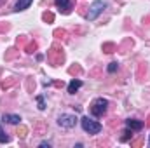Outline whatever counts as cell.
I'll return each instance as SVG.
<instances>
[{
    "instance_id": "obj_1",
    "label": "cell",
    "mask_w": 150,
    "mask_h": 148,
    "mask_svg": "<svg viewBox=\"0 0 150 148\" xmlns=\"http://www.w3.org/2000/svg\"><path fill=\"white\" fill-rule=\"evenodd\" d=\"M107 108H108V101L105 98H98L91 103V115L93 117H103L107 113Z\"/></svg>"
},
{
    "instance_id": "obj_2",
    "label": "cell",
    "mask_w": 150,
    "mask_h": 148,
    "mask_svg": "<svg viewBox=\"0 0 150 148\" xmlns=\"http://www.w3.org/2000/svg\"><path fill=\"white\" fill-rule=\"evenodd\" d=\"M80 124H82V129L86 132H89V134H98L101 131V124L96 122V120H93V118H89V117L80 118Z\"/></svg>"
},
{
    "instance_id": "obj_3",
    "label": "cell",
    "mask_w": 150,
    "mask_h": 148,
    "mask_svg": "<svg viewBox=\"0 0 150 148\" xmlns=\"http://www.w3.org/2000/svg\"><path fill=\"white\" fill-rule=\"evenodd\" d=\"M107 9V0H96L91 7H89V12H87V19L89 21H94L103 11Z\"/></svg>"
},
{
    "instance_id": "obj_4",
    "label": "cell",
    "mask_w": 150,
    "mask_h": 148,
    "mask_svg": "<svg viewBox=\"0 0 150 148\" xmlns=\"http://www.w3.org/2000/svg\"><path fill=\"white\" fill-rule=\"evenodd\" d=\"M47 59H49V63H51L52 66H59V65L65 61V54H63V51H59L58 45H54V47L47 52Z\"/></svg>"
},
{
    "instance_id": "obj_5",
    "label": "cell",
    "mask_w": 150,
    "mask_h": 148,
    "mask_svg": "<svg viewBox=\"0 0 150 148\" xmlns=\"http://www.w3.org/2000/svg\"><path fill=\"white\" fill-rule=\"evenodd\" d=\"M77 117L75 115H70V113H61L59 117H58V124L61 125V127H65V129H72L75 127V124H77Z\"/></svg>"
},
{
    "instance_id": "obj_6",
    "label": "cell",
    "mask_w": 150,
    "mask_h": 148,
    "mask_svg": "<svg viewBox=\"0 0 150 148\" xmlns=\"http://www.w3.org/2000/svg\"><path fill=\"white\" fill-rule=\"evenodd\" d=\"M54 2H56L58 9H59L63 14H70L72 9H74V4H75V0H54Z\"/></svg>"
},
{
    "instance_id": "obj_7",
    "label": "cell",
    "mask_w": 150,
    "mask_h": 148,
    "mask_svg": "<svg viewBox=\"0 0 150 148\" xmlns=\"http://www.w3.org/2000/svg\"><path fill=\"white\" fill-rule=\"evenodd\" d=\"M126 125H127L131 131H142L145 124H143L142 120H136V118H127V120H126Z\"/></svg>"
},
{
    "instance_id": "obj_8",
    "label": "cell",
    "mask_w": 150,
    "mask_h": 148,
    "mask_svg": "<svg viewBox=\"0 0 150 148\" xmlns=\"http://www.w3.org/2000/svg\"><path fill=\"white\" fill-rule=\"evenodd\" d=\"M80 87H82V80H79V78H74V80L68 84V92H70V94H75V92H77Z\"/></svg>"
},
{
    "instance_id": "obj_9",
    "label": "cell",
    "mask_w": 150,
    "mask_h": 148,
    "mask_svg": "<svg viewBox=\"0 0 150 148\" xmlns=\"http://www.w3.org/2000/svg\"><path fill=\"white\" fill-rule=\"evenodd\" d=\"M32 2H33V0H18V4L14 5V11H16V12L25 11V9H28V7L32 5Z\"/></svg>"
},
{
    "instance_id": "obj_10",
    "label": "cell",
    "mask_w": 150,
    "mask_h": 148,
    "mask_svg": "<svg viewBox=\"0 0 150 148\" xmlns=\"http://www.w3.org/2000/svg\"><path fill=\"white\" fill-rule=\"evenodd\" d=\"M4 122H9V124H19L21 122V117L19 115H9V113H4Z\"/></svg>"
},
{
    "instance_id": "obj_11",
    "label": "cell",
    "mask_w": 150,
    "mask_h": 148,
    "mask_svg": "<svg viewBox=\"0 0 150 148\" xmlns=\"http://www.w3.org/2000/svg\"><path fill=\"white\" fill-rule=\"evenodd\" d=\"M25 51H26L28 54L35 52V51H37V42H32V40H28V42L25 44Z\"/></svg>"
},
{
    "instance_id": "obj_12",
    "label": "cell",
    "mask_w": 150,
    "mask_h": 148,
    "mask_svg": "<svg viewBox=\"0 0 150 148\" xmlns=\"http://www.w3.org/2000/svg\"><path fill=\"white\" fill-rule=\"evenodd\" d=\"M103 51L108 52V54H110V52H115V51H117V45L112 44V42H107V44H103Z\"/></svg>"
},
{
    "instance_id": "obj_13",
    "label": "cell",
    "mask_w": 150,
    "mask_h": 148,
    "mask_svg": "<svg viewBox=\"0 0 150 148\" xmlns=\"http://www.w3.org/2000/svg\"><path fill=\"white\" fill-rule=\"evenodd\" d=\"M14 84H16V78H14V77H9L7 80H4V82H2V89H9V87H11V85H14Z\"/></svg>"
},
{
    "instance_id": "obj_14",
    "label": "cell",
    "mask_w": 150,
    "mask_h": 148,
    "mask_svg": "<svg viewBox=\"0 0 150 148\" xmlns=\"http://www.w3.org/2000/svg\"><path fill=\"white\" fill-rule=\"evenodd\" d=\"M131 136H133V131L127 127L126 131H122V136H120V141H129L131 140Z\"/></svg>"
},
{
    "instance_id": "obj_15",
    "label": "cell",
    "mask_w": 150,
    "mask_h": 148,
    "mask_svg": "<svg viewBox=\"0 0 150 148\" xmlns=\"http://www.w3.org/2000/svg\"><path fill=\"white\" fill-rule=\"evenodd\" d=\"M68 73L70 75H77V77H79V75H82V68H80L79 65H74V66L68 68Z\"/></svg>"
},
{
    "instance_id": "obj_16",
    "label": "cell",
    "mask_w": 150,
    "mask_h": 148,
    "mask_svg": "<svg viewBox=\"0 0 150 148\" xmlns=\"http://www.w3.org/2000/svg\"><path fill=\"white\" fill-rule=\"evenodd\" d=\"M18 138H26V134H28V127L26 125H19V129H18Z\"/></svg>"
},
{
    "instance_id": "obj_17",
    "label": "cell",
    "mask_w": 150,
    "mask_h": 148,
    "mask_svg": "<svg viewBox=\"0 0 150 148\" xmlns=\"http://www.w3.org/2000/svg\"><path fill=\"white\" fill-rule=\"evenodd\" d=\"M42 19H44L45 23H52V21H54V14H52V12H44V14H42Z\"/></svg>"
},
{
    "instance_id": "obj_18",
    "label": "cell",
    "mask_w": 150,
    "mask_h": 148,
    "mask_svg": "<svg viewBox=\"0 0 150 148\" xmlns=\"http://www.w3.org/2000/svg\"><path fill=\"white\" fill-rule=\"evenodd\" d=\"M18 56V49H9V52L5 54V59H12Z\"/></svg>"
},
{
    "instance_id": "obj_19",
    "label": "cell",
    "mask_w": 150,
    "mask_h": 148,
    "mask_svg": "<svg viewBox=\"0 0 150 148\" xmlns=\"http://www.w3.org/2000/svg\"><path fill=\"white\" fill-rule=\"evenodd\" d=\"M54 37L65 40V38H67V32H65V30H56V32H54Z\"/></svg>"
},
{
    "instance_id": "obj_20",
    "label": "cell",
    "mask_w": 150,
    "mask_h": 148,
    "mask_svg": "<svg viewBox=\"0 0 150 148\" xmlns=\"http://www.w3.org/2000/svg\"><path fill=\"white\" fill-rule=\"evenodd\" d=\"M7 141H9V136H7V134L4 132V129L0 127V143H7Z\"/></svg>"
},
{
    "instance_id": "obj_21",
    "label": "cell",
    "mask_w": 150,
    "mask_h": 148,
    "mask_svg": "<svg viewBox=\"0 0 150 148\" xmlns=\"http://www.w3.org/2000/svg\"><path fill=\"white\" fill-rule=\"evenodd\" d=\"M37 103H38V108H40V110H45V103H44V98H42V96L37 98Z\"/></svg>"
},
{
    "instance_id": "obj_22",
    "label": "cell",
    "mask_w": 150,
    "mask_h": 148,
    "mask_svg": "<svg viewBox=\"0 0 150 148\" xmlns=\"http://www.w3.org/2000/svg\"><path fill=\"white\" fill-rule=\"evenodd\" d=\"M117 70H119V65H117V63H110V65H108V72H110V73L117 72Z\"/></svg>"
},
{
    "instance_id": "obj_23",
    "label": "cell",
    "mask_w": 150,
    "mask_h": 148,
    "mask_svg": "<svg viewBox=\"0 0 150 148\" xmlns=\"http://www.w3.org/2000/svg\"><path fill=\"white\" fill-rule=\"evenodd\" d=\"M16 42H18V45H19V44H21V45H25V44L28 42V38H26V37H18V40H16Z\"/></svg>"
},
{
    "instance_id": "obj_24",
    "label": "cell",
    "mask_w": 150,
    "mask_h": 148,
    "mask_svg": "<svg viewBox=\"0 0 150 148\" xmlns=\"http://www.w3.org/2000/svg\"><path fill=\"white\" fill-rule=\"evenodd\" d=\"M143 143V138H140V140H134V141H131V147H140Z\"/></svg>"
},
{
    "instance_id": "obj_25",
    "label": "cell",
    "mask_w": 150,
    "mask_h": 148,
    "mask_svg": "<svg viewBox=\"0 0 150 148\" xmlns=\"http://www.w3.org/2000/svg\"><path fill=\"white\" fill-rule=\"evenodd\" d=\"M5 30H9V25L7 23H2L0 25V32H5Z\"/></svg>"
},
{
    "instance_id": "obj_26",
    "label": "cell",
    "mask_w": 150,
    "mask_h": 148,
    "mask_svg": "<svg viewBox=\"0 0 150 148\" xmlns=\"http://www.w3.org/2000/svg\"><path fill=\"white\" fill-rule=\"evenodd\" d=\"M147 125L150 127V115H149V120H147Z\"/></svg>"
}]
</instances>
